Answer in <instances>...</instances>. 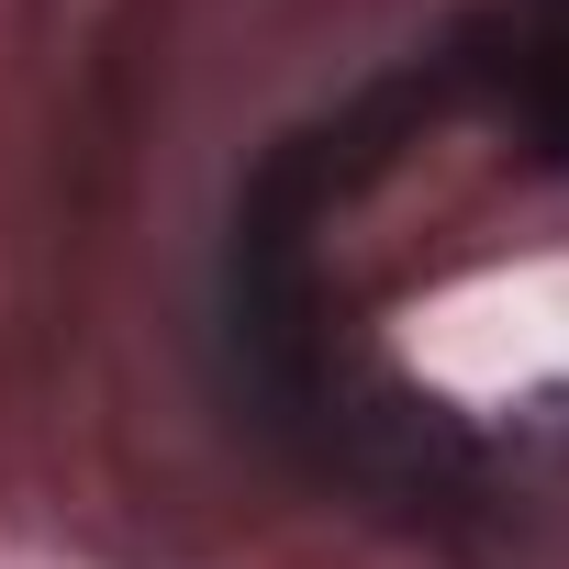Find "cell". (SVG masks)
<instances>
[{
	"mask_svg": "<svg viewBox=\"0 0 569 569\" xmlns=\"http://www.w3.org/2000/svg\"><path fill=\"white\" fill-rule=\"evenodd\" d=\"M458 79H480L502 101V123L547 168H569V0H513L491 34L458 46Z\"/></svg>",
	"mask_w": 569,
	"mask_h": 569,
	"instance_id": "6da1fadb",
	"label": "cell"
}]
</instances>
